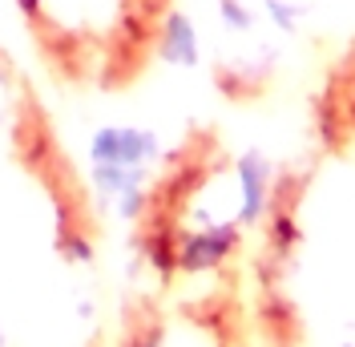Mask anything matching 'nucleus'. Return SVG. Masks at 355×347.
<instances>
[{"instance_id": "f257e3e1", "label": "nucleus", "mask_w": 355, "mask_h": 347, "mask_svg": "<svg viewBox=\"0 0 355 347\" xmlns=\"http://www.w3.org/2000/svg\"><path fill=\"white\" fill-rule=\"evenodd\" d=\"M250 347H355V37L315 69L246 251Z\"/></svg>"}, {"instance_id": "f03ea898", "label": "nucleus", "mask_w": 355, "mask_h": 347, "mask_svg": "<svg viewBox=\"0 0 355 347\" xmlns=\"http://www.w3.org/2000/svg\"><path fill=\"white\" fill-rule=\"evenodd\" d=\"M315 12V0H218V53L210 73L226 97L250 101L287 77Z\"/></svg>"}]
</instances>
